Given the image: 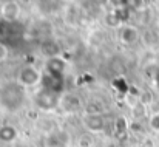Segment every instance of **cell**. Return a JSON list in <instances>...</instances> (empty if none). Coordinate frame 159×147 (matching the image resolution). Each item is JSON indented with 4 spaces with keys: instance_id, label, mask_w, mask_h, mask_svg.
<instances>
[{
    "instance_id": "obj_8",
    "label": "cell",
    "mask_w": 159,
    "mask_h": 147,
    "mask_svg": "<svg viewBox=\"0 0 159 147\" xmlns=\"http://www.w3.org/2000/svg\"><path fill=\"white\" fill-rule=\"evenodd\" d=\"M17 138V129L12 126H3L0 127V141L3 143H12Z\"/></svg>"
},
{
    "instance_id": "obj_5",
    "label": "cell",
    "mask_w": 159,
    "mask_h": 147,
    "mask_svg": "<svg viewBox=\"0 0 159 147\" xmlns=\"http://www.w3.org/2000/svg\"><path fill=\"white\" fill-rule=\"evenodd\" d=\"M84 124L90 132H102V129L105 127V119L99 113H90L84 118Z\"/></svg>"
},
{
    "instance_id": "obj_6",
    "label": "cell",
    "mask_w": 159,
    "mask_h": 147,
    "mask_svg": "<svg viewBox=\"0 0 159 147\" xmlns=\"http://www.w3.org/2000/svg\"><path fill=\"white\" fill-rule=\"evenodd\" d=\"M19 12H20V8H19V5L14 3V2H6V3H3V6H2V17H3L5 20H8V22L16 20V19L19 17Z\"/></svg>"
},
{
    "instance_id": "obj_11",
    "label": "cell",
    "mask_w": 159,
    "mask_h": 147,
    "mask_svg": "<svg viewBox=\"0 0 159 147\" xmlns=\"http://www.w3.org/2000/svg\"><path fill=\"white\" fill-rule=\"evenodd\" d=\"M5 56H6V50L3 45H0V59H5Z\"/></svg>"
},
{
    "instance_id": "obj_4",
    "label": "cell",
    "mask_w": 159,
    "mask_h": 147,
    "mask_svg": "<svg viewBox=\"0 0 159 147\" xmlns=\"http://www.w3.org/2000/svg\"><path fill=\"white\" fill-rule=\"evenodd\" d=\"M65 68H66V64L62 57H53V59H48V62H47L48 76L56 78V79H63Z\"/></svg>"
},
{
    "instance_id": "obj_3",
    "label": "cell",
    "mask_w": 159,
    "mask_h": 147,
    "mask_svg": "<svg viewBox=\"0 0 159 147\" xmlns=\"http://www.w3.org/2000/svg\"><path fill=\"white\" fill-rule=\"evenodd\" d=\"M36 102H37V105L39 107H42V108H47V110H50V108H54L56 105H57V102H59V99H57V93H54L53 90H50V88H42V92H39L37 93V96H36Z\"/></svg>"
},
{
    "instance_id": "obj_9",
    "label": "cell",
    "mask_w": 159,
    "mask_h": 147,
    "mask_svg": "<svg viewBox=\"0 0 159 147\" xmlns=\"http://www.w3.org/2000/svg\"><path fill=\"white\" fill-rule=\"evenodd\" d=\"M77 107H79V99L74 98L73 95H65V98H63V108H65V110L73 111V110H76Z\"/></svg>"
},
{
    "instance_id": "obj_2",
    "label": "cell",
    "mask_w": 159,
    "mask_h": 147,
    "mask_svg": "<svg viewBox=\"0 0 159 147\" xmlns=\"http://www.w3.org/2000/svg\"><path fill=\"white\" fill-rule=\"evenodd\" d=\"M42 79L40 73L37 68H34L33 65H26L20 70L19 73V82L25 87H33L36 84H39V81Z\"/></svg>"
},
{
    "instance_id": "obj_1",
    "label": "cell",
    "mask_w": 159,
    "mask_h": 147,
    "mask_svg": "<svg viewBox=\"0 0 159 147\" xmlns=\"http://www.w3.org/2000/svg\"><path fill=\"white\" fill-rule=\"evenodd\" d=\"M25 102L23 88L19 84H6L0 88V105L9 111L19 110Z\"/></svg>"
},
{
    "instance_id": "obj_10",
    "label": "cell",
    "mask_w": 159,
    "mask_h": 147,
    "mask_svg": "<svg viewBox=\"0 0 159 147\" xmlns=\"http://www.w3.org/2000/svg\"><path fill=\"white\" fill-rule=\"evenodd\" d=\"M150 129L155 132H159V113H155L150 116Z\"/></svg>"
},
{
    "instance_id": "obj_7",
    "label": "cell",
    "mask_w": 159,
    "mask_h": 147,
    "mask_svg": "<svg viewBox=\"0 0 159 147\" xmlns=\"http://www.w3.org/2000/svg\"><path fill=\"white\" fill-rule=\"evenodd\" d=\"M120 39L124 44L127 45H131L138 40V30L134 26H125L122 31H120Z\"/></svg>"
}]
</instances>
